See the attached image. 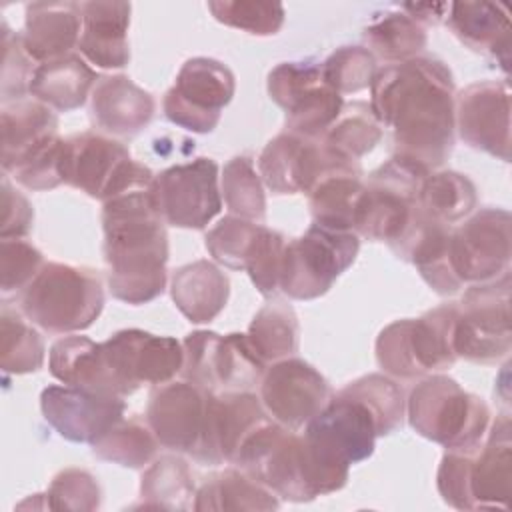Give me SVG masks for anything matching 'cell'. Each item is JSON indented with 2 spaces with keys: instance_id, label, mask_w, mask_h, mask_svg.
<instances>
[{
  "instance_id": "cell-29",
  "label": "cell",
  "mask_w": 512,
  "mask_h": 512,
  "mask_svg": "<svg viewBox=\"0 0 512 512\" xmlns=\"http://www.w3.org/2000/svg\"><path fill=\"white\" fill-rule=\"evenodd\" d=\"M48 368L62 384L118 396L102 354V344L92 342L86 336H64L54 342L48 356Z\"/></svg>"
},
{
  "instance_id": "cell-45",
  "label": "cell",
  "mask_w": 512,
  "mask_h": 512,
  "mask_svg": "<svg viewBox=\"0 0 512 512\" xmlns=\"http://www.w3.org/2000/svg\"><path fill=\"white\" fill-rule=\"evenodd\" d=\"M320 70L330 88L338 94H352L368 88L378 68L376 58L368 48L342 46L320 64Z\"/></svg>"
},
{
  "instance_id": "cell-26",
  "label": "cell",
  "mask_w": 512,
  "mask_h": 512,
  "mask_svg": "<svg viewBox=\"0 0 512 512\" xmlns=\"http://www.w3.org/2000/svg\"><path fill=\"white\" fill-rule=\"evenodd\" d=\"M82 10L78 2H32L26 6L22 44L36 62L68 56L78 44Z\"/></svg>"
},
{
  "instance_id": "cell-37",
  "label": "cell",
  "mask_w": 512,
  "mask_h": 512,
  "mask_svg": "<svg viewBox=\"0 0 512 512\" xmlns=\"http://www.w3.org/2000/svg\"><path fill=\"white\" fill-rule=\"evenodd\" d=\"M264 372L266 364L252 350L246 334H220L214 350V392L252 390L260 386Z\"/></svg>"
},
{
  "instance_id": "cell-49",
  "label": "cell",
  "mask_w": 512,
  "mask_h": 512,
  "mask_svg": "<svg viewBox=\"0 0 512 512\" xmlns=\"http://www.w3.org/2000/svg\"><path fill=\"white\" fill-rule=\"evenodd\" d=\"M34 58L22 44V34L12 32L2 20V100L4 104L22 100L30 92V82L36 72Z\"/></svg>"
},
{
  "instance_id": "cell-42",
  "label": "cell",
  "mask_w": 512,
  "mask_h": 512,
  "mask_svg": "<svg viewBox=\"0 0 512 512\" xmlns=\"http://www.w3.org/2000/svg\"><path fill=\"white\" fill-rule=\"evenodd\" d=\"M342 392L358 398L370 408V412L378 422L380 436H386L402 426L406 400H404L402 388L388 376L384 374L362 376L350 382L348 386H344Z\"/></svg>"
},
{
  "instance_id": "cell-10",
  "label": "cell",
  "mask_w": 512,
  "mask_h": 512,
  "mask_svg": "<svg viewBox=\"0 0 512 512\" xmlns=\"http://www.w3.org/2000/svg\"><path fill=\"white\" fill-rule=\"evenodd\" d=\"M510 330V274L470 284L458 304L454 352L474 364H494L508 356Z\"/></svg>"
},
{
  "instance_id": "cell-3",
  "label": "cell",
  "mask_w": 512,
  "mask_h": 512,
  "mask_svg": "<svg viewBox=\"0 0 512 512\" xmlns=\"http://www.w3.org/2000/svg\"><path fill=\"white\" fill-rule=\"evenodd\" d=\"M510 418L500 414L476 448L448 450L436 474L442 500L458 510L508 508L512 494Z\"/></svg>"
},
{
  "instance_id": "cell-44",
  "label": "cell",
  "mask_w": 512,
  "mask_h": 512,
  "mask_svg": "<svg viewBox=\"0 0 512 512\" xmlns=\"http://www.w3.org/2000/svg\"><path fill=\"white\" fill-rule=\"evenodd\" d=\"M286 242L288 240L278 230L266 228L262 224L258 226L244 262V272H248L252 284L262 296H272L280 290Z\"/></svg>"
},
{
  "instance_id": "cell-32",
  "label": "cell",
  "mask_w": 512,
  "mask_h": 512,
  "mask_svg": "<svg viewBox=\"0 0 512 512\" xmlns=\"http://www.w3.org/2000/svg\"><path fill=\"white\" fill-rule=\"evenodd\" d=\"M278 506L276 494L242 468L212 474L194 498V510H276Z\"/></svg>"
},
{
  "instance_id": "cell-40",
  "label": "cell",
  "mask_w": 512,
  "mask_h": 512,
  "mask_svg": "<svg viewBox=\"0 0 512 512\" xmlns=\"http://www.w3.org/2000/svg\"><path fill=\"white\" fill-rule=\"evenodd\" d=\"M222 198L234 216L264 222L266 194L264 182L250 156H234L226 162L220 176Z\"/></svg>"
},
{
  "instance_id": "cell-22",
  "label": "cell",
  "mask_w": 512,
  "mask_h": 512,
  "mask_svg": "<svg viewBox=\"0 0 512 512\" xmlns=\"http://www.w3.org/2000/svg\"><path fill=\"white\" fill-rule=\"evenodd\" d=\"M268 420L262 400L250 390L212 392L206 410L204 438L196 456L200 464H234L242 442Z\"/></svg>"
},
{
  "instance_id": "cell-28",
  "label": "cell",
  "mask_w": 512,
  "mask_h": 512,
  "mask_svg": "<svg viewBox=\"0 0 512 512\" xmlns=\"http://www.w3.org/2000/svg\"><path fill=\"white\" fill-rule=\"evenodd\" d=\"M170 294L176 308L190 322L204 324L224 310L230 296V280L214 262L196 260L172 274Z\"/></svg>"
},
{
  "instance_id": "cell-30",
  "label": "cell",
  "mask_w": 512,
  "mask_h": 512,
  "mask_svg": "<svg viewBox=\"0 0 512 512\" xmlns=\"http://www.w3.org/2000/svg\"><path fill=\"white\" fill-rule=\"evenodd\" d=\"M96 72L76 54H68L36 66L30 94L58 112L80 108L94 88Z\"/></svg>"
},
{
  "instance_id": "cell-1",
  "label": "cell",
  "mask_w": 512,
  "mask_h": 512,
  "mask_svg": "<svg viewBox=\"0 0 512 512\" xmlns=\"http://www.w3.org/2000/svg\"><path fill=\"white\" fill-rule=\"evenodd\" d=\"M370 110L392 130L394 158L430 174L454 148V80L436 58L416 56L376 70Z\"/></svg>"
},
{
  "instance_id": "cell-17",
  "label": "cell",
  "mask_w": 512,
  "mask_h": 512,
  "mask_svg": "<svg viewBox=\"0 0 512 512\" xmlns=\"http://www.w3.org/2000/svg\"><path fill=\"white\" fill-rule=\"evenodd\" d=\"M510 222L508 210L482 208L452 228L450 260L464 286L510 274Z\"/></svg>"
},
{
  "instance_id": "cell-6",
  "label": "cell",
  "mask_w": 512,
  "mask_h": 512,
  "mask_svg": "<svg viewBox=\"0 0 512 512\" xmlns=\"http://www.w3.org/2000/svg\"><path fill=\"white\" fill-rule=\"evenodd\" d=\"M24 316L50 334H72L94 324L104 308L100 276L82 266L44 262L22 292Z\"/></svg>"
},
{
  "instance_id": "cell-20",
  "label": "cell",
  "mask_w": 512,
  "mask_h": 512,
  "mask_svg": "<svg viewBox=\"0 0 512 512\" xmlns=\"http://www.w3.org/2000/svg\"><path fill=\"white\" fill-rule=\"evenodd\" d=\"M454 122L460 138L502 162L510 160V90L506 82L480 80L454 100Z\"/></svg>"
},
{
  "instance_id": "cell-12",
  "label": "cell",
  "mask_w": 512,
  "mask_h": 512,
  "mask_svg": "<svg viewBox=\"0 0 512 512\" xmlns=\"http://www.w3.org/2000/svg\"><path fill=\"white\" fill-rule=\"evenodd\" d=\"M234 464L280 498L314 500L306 482L302 436L276 420L268 418L242 442Z\"/></svg>"
},
{
  "instance_id": "cell-46",
  "label": "cell",
  "mask_w": 512,
  "mask_h": 512,
  "mask_svg": "<svg viewBox=\"0 0 512 512\" xmlns=\"http://www.w3.org/2000/svg\"><path fill=\"white\" fill-rule=\"evenodd\" d=\"M258 226L260 224L234 214L224 216L206 232V250L218 264L232 270H244V262Z\"/></svg>"
},
{
  "instance_id": "cell-35",
  "label": "cell",
  "mask_w": 512,
  "mask_h": 512,
  "mask_svg": "<svg viewBox=\"0 0 512 512\" xmlns=\"http://www.w3.org/2000/svg\"><path fill=\"white\" fill-rule=\"evenodd\" d=\"M476 186L454 170L430 172L420 186L422 212L442 224L452 226L476 208Z\"/></svg>"
},
{
  "instance_id": "cell-25",
  "label": "cell",
  "mask_w": 512,
  "mask_h": 512,
  "mask_svg": "<svg viewBox=\"0 0 512 512\" xmlns=\"http://www.w3.org/2000/svg\"><path fill=\"white\" fill-rule=\"evenodd\" d=\"M80 10L78 48L82 56L98 68H124L130 60L128 26L132 6L118 0H96L80 2Z\"/></svg>"
},
{
  "instance_id": "cell-24",
  "label": "cell",
  "mask_w": 512,
  "mask_h": 512,
  "mask_svg": "<svg viewBox=\"0 0 512 512\" xmlns=\"http://www.w3.org/2000/svg\"><path fill=\"white\" fill-rule=\"evenodd\" d=\"M154 110V98L124 74L100 76L92 88V120L106 134L134 136L148 126Z\"/></svg>"
},
{
  "instance_id": "cell-41",
  "label": "cell",
  "mask_w": 512,
  "mask_h": 512,
  "mask_svg": "<svg viewBox=\"0 0 512 512\" xmlns=\"http://www.w3.org/2000/svg\"><path fill=\"white\" fill-rule=\"evenodd\" d=\"M44 342L40 334L14 310L0 312V366L10 374H28L42 368Z\"/></svg>"
},
{
  "instance_id": "cell-36",
  "label": "cell",
  "mask_w": 512,
  "mask_h": 512,
  "mask_svg": "<svg viewBox=\"0 0 512 512\" xmlns=\"http://www.w3.org/2000/svg\"><path fill=\"white\" fill-rule=\"evenodd\" d=\"M368 50L396 64L416 58L426 46V30L402 10L384 12L364 28Z\"/></svg>"
},
{
  "instance_id": "cell-27",
  "label": "cell",
  "mask_w": 512,
  "mask_h": 512,
  "mask_svg": "<svg viewBox=\"0 0 512 512\" xmlns=\"http://www.w3.org/2000/svg\"><path fill=\"white\" fill-rule=\"evenodd\" d=\"M448 28L474 52L496 58L504 70L510 62L508 10L494 2H452L446 12Z\"/></svg>"
},
{
  "instance_id": "cell-21",
  "label": "cell",
  "mask_w": 512,
  "mask_h": 512,
  "mask_svg": "<svg viewBox=\"0 0 512 512\" xmlns=\"http://www.w3.org/2000/svg\"><path fill=\"white\" fill-rule=\"evenodd\" d=\"M40 410L62 438L92 446L124 418L126 404L120 396L64 384L42 390Z\"/></svg>"
},
{
  "instance_id": "cell-18",
  "label": "cell",
  "mask_w": 512,
  "mask_h": 512,
  "mask_svg": "<svg viewBox=\"0 0 512 512\" xmlns=\"http://www.w3.org/2000/svg\"><path fill=\"white\" fill-rule=\"evenodd\" d=\"M332 398L328 380L308 362L288 356L272 362L260 382L264 410L282 426H306Z\"/></svg>"
},
{
  "instance_id": "cell-47",
  "label": "cell",
  "mask_w": 512,
  "mask_h": 512,
  "mask_svg": "<svg viewBox=\"0 0 512 512\" xmlns=\"http://www.w3.org/2000/svg\"><path fill=\"white\" fill-rule=\"evenodd\" d=\"M44 498V508L52 510H96L102 490L88 470L66 468L52 478Z\"/></svg>"
},
{
  "instance_id": "cell-51",
  "label": "cell",
  "mask_w": 512,
  "mask_h": 512,
  "mask_svg": "<svg viewBox=\"0 0 512 512\" xmlns=\"http://www.w3.org/2000/svg\"><path fill=\"white\" fill-rule=\"evenodd\" d=\"M34 222V210L26 196H22L10 182L2 178V220L0 238H24Z\"/></svg>"
},
{
  "instance_id": "cell-38",
  "label": "cell",
  "mask_w": 512,
  "mask_h": 512,
  "mask_svg": "<svg viewBox=\"0 0 512 512\" xmlns=\"http://www.w3.org/2000/svg\"><path fill=\"white\" fill-rule=\"evenodd\" d=\"M158 446L160 442L148 422L122 418L92 444V454L124 468H142L156 456Z\"/></svg>"
},
{
  "instance_id": "cell-4",
  "label": "cell",
  "mask_w": 512,
  "mask_h": 512,
  "mask_svg": "<svg viewBox=\"0 0 512 512\" xmlns=\"http://www.w3.org/2000/svg\"><path fill=\"white\" fill-rule=\"evenodd\" d=\"M428 174L390 158L364 184L352 230L368 240L386 242L398 256L424 220L420 186Z\"/></svg>"
},
{
  "instance_id": "cell-52",
  "label": "cell",
  "mask_w": 512,
  "mask_h": 512,
  "mask_svg": "<svg viewBox=\"0 0 512 512\" xmlns=\"http://www.w3.org/2000/svg\"><path fill=\"white\" fill-rule=\"evenodd\" d=\"M400 10L408 14L414 22L424 26L438 24L448 12V4H404Z\"/></svg>"
},
{
  "instance_id": "cell-13",
  "label": "cell",
  "mask_w": 512,
  "mask_h": 512,
  "mask_svg": "<svg viewBox=\"0 0 512 512\" xmlns=\"http://www.w3.org/2000/svg\"><path fill=\"white\" fill-rule=\"evenodd\" d=\"M236 80L232 70L214 58H190L182 64L174 86L164 94V116L190 132H212L224 106L232 100Z\"/></svg>"
},
{
  "instance_id": "cell-43",
  "label": "cell",
  "mask_w": 512,
  "mask_h": 512,
  "mask_svg": "<svg viewBox=\"0 0 512 512\" xmlns=\"http://www.w3.org/2000/svg\"><path fill=\"white\" fill-rule=\"evenodd\" d=\"M212 16L236 30L254 36H272L284 24V6L264 0H214L208 2Z\"/></svg>"
},
{
  "instance_id": "cell-48",
  "label": "cell",
  "mask_w": 512,
  "mask_h": 512,
  "mask_svg": "<svg viewBox=\"0 0 512 512\" xmlns=\"http://www.w3.org/2000/svg\"><path fill=\"white\" fill-rule=\"evenodd\" d=\"M44 266L42 252L24 238H0V290L24 292Z\"/></svg>"
},
{
  "instance_id": "cell-39",
  "label": "cell",
  "mask_w": 512,
  "mask_h": 512,
  "mask_svg": "<svg viewBox=\"0 0 512 512\" xmlns=\"http://www.w3.org/2000/svg\"><path fill=\"white\" fill-rule=\"evenodd\" d=\"M382 140V126L366 102L342 106V112L322 136V142L336 154L360 162Z\"/></svg>"
},
{
  "instance_id": "cell-23",
  "label": "cell",
  "mask_w": 512,
  "mask_h": 512,
  "mask_svg": "<svg viewBox=\"0 0 512 512\" xmlns=\"http://www.w3.org/2000/svg\"><path fill=\"white\" fill-rule=\"evenodd\" d=\"M2 170L14 172L34 156L46 152L62 138L58 118L40 100H16L2 106Z\"/></svg>"
},
{
  "instance_id": "cell-15",
  "label": "cell",
  "mask_w": 512,
  "mask_h": 512,
  "mask_svg": "<svg viewBox=\"0 0 512 512\" xmlns=\"http://www.w3.org/2000/svg\"><path fill=\"white\" fill-rule=\"evenodd\" d=\"M150 192L164 224L176 228L202 230L222 210L218 164L206 156L162 170Z\"/></svg>"
},
{
  "instance_id": "cell-34",
  "label": "cell",
  "mask_w": 512,
  "mask_h": 512,
  "mask_svg": "<svg viewBox=\"0 0 512 512\" xmlns=\"http://www.w3.org/2000/svg\"><path fill=\"white\" fill-rule=\"evenodd\" d=\"M246 338L264 364L292 356L300 342V326L294 308L282 300L262 306L252 318Z\"/></svg>"
},
{
  "instance_id": "cell-8",
  "label": "cell",
  "mask_w": 512,
  "mask_h": 512,
  "mask_svg": "<svg viewBox=\"0 0 512 512\" xmlns=\"http://www.w3.org/2000/svg\"><path fill=\"white\" fill-rule=\"evenodd\" d=\"M60 178L64 184L106 202L122 192L148 188L154 174L116 140L94 132L74 134L60 152Z\"/></svg>"
},
{
  "instance_id": "cell-16",
  "label": "cell",
  "mask_w": 512,
  "mask_h": 512,
  "mask_svg": "<svg viewBox=\"0 0 512 512\" xmlns=\"http://www.w3.org/2000/svg\"><path fill=\"white\" fill-rule=\"evenodd\" d=\"M346 166H360V162L336 154L322 138H304L286 130L272 138L258 158V174L274 194L308 196L326 174Z\"/></svg>"
},
{
  "instance_id": "cell-33",
  "label": "cell",
  "mask_w": 512,
  "mask_h": 512,
  "mask_svg": "<svg viewBox=\"0 0 512 512\" xmlns=\"http://www.w3.org/2000/svg\"><path fill=\"white\" fill-rule=\"evenodd\" d=\"M194 498L192 470L180 456H160L142 474L140 506L144 508L188 510L194 508Z\"/></svg>"
},
{
  "instance_id": "cell-14",
  "label": "cell",
  "mask_w": 512,
  "mask_h": 512,
  "mask_svg": "<svg viewBox=\"0 0 512 512\" xmlns=\"http://www.w3.org/2000/svg\"><path fill=\"white\" fill-rule=\"evenodd\" d=\"M100 344L120 398L134 394L142 384H166L182 370L184 350L172 336L128 328Z\"/></svg>"
},
{
  "instance_id": "cell-7",
  "label": "cell",
  "mask_w": 512,
  "mask_h": 512,
  "mask_svg": "<svg viewBox=\"0 0 512 512\" xmlns=\"http://www.w3.org/2000/svg\"><path fill=\"white\" fill-rule=\"evenodd\" d=\"M458 304H442L420 318L388 324L376 340L378 366L396 378H416L450 368L456 362L454 326Z\"/></svg>"
},
{
  "instance_id": "cell-50",
  "label": "cell",
  "mask_w": 512,
  "mask_h": 512,
  "mask_svg": "<svg viewBox=\"0 0 512 512\" xmlns=\"http://www.w3.org/2000/svg\"><path fill=\"white\" fill-rule=\"evenodd\" d=\"M220 334L212 330H196L188 334L182 342L184 362L182 376L184 380L198 384L214 392V350Z\"/></svg>"
},
{
  "instance_id": "cell-11",
  "label": "cell",
  "mask_w": 512,
  "mask_h": 512,
  "mask_svg": "<svg viewBox=\"0 0 512 512\" xmlns=\"http://www.w3.org/2000/svg\"><path fill=\"white\" fill-rule=\"evenodd\" d=\"M268 94L286 112V132L322 138L342 112V94L330 88L320 64L282 62L268 74Z\"/></svg>"
},
{
  "instance_id": "cell-9",
  "label": "cell",
  "mask_w": 512,
  "mask_h": 512,
  "mask_svg": "<svg viewBox=\"0 0 512 512\" xmlns=\"http://www.w3.org/2000/svg\"><path fill=\"white\" fill-rule=\"evenodd\" d=\"M360 250V236L352 230L310 224L286 242L280 290L294 300L324 296L336 278L352 266Z\"/></svg>"
},
{
  "instance_id": "cell-2",
  "label": "cell",
  "mask_w": 512,
  "mask_h": 512,
  "mask_svg": "<svg viewBox=\"0 0 512 512\" xmlns=\"http://www.w3.org/2000/svg\"><path fill=\"white\" fill-rule=\"evenodd\" d=\"M150 186L102 202L108 286L116 300L132 306L158 298L166 288L168 234Z\"/></svg>"
},
{
  "instance_id": "cell-5",
  "label": "cell",
  "mask_w": 512,
  "mask_h": 512,
  "mask_svg": "<svg viewBox=\"0 0 512 512\" xmlns=\"http://www.w3.org/2000/svg\"><path fill=\"white\" fill-rule=\"evenodd\" d=\"M406 416L422 438L446 450L476 448L490 426L486 402L444 374H430L410 390Z\"/></svg>"
},
{
  "instance_id": "cell-31",
  "label": "cell",
  "mask_w": 512,
  "mask_h": 512,
  "mask_svg": "<svg viewBox=\"0 0 512 512\" xmlns=\"http://www.w3.org/2000/svg\"><path fill=\"white\" fill-rule=\"evenodd\" d=\"M360 166H346L326 174L310 192L308 206L316 224L352 230L358 200L364 190ZM354 232V230H352Z\"/></svg>"
},
{
  "instance_id": "cell-19",
  "label": "cell",
  "mask_w": 512,
  "mask_h": 512,
  "mask_svg": "<svg viewBox=\"0 0 512 512\" xmlns=\"http://www.w3.org/2000/svg\"><path fill=\"white\" fill-rule=\"evenodd\" d=\"M210 394V390L188 380H170L150 392L146 422L160 446L196 460L204 438Z\"/></svg>"
}]
</instances>
